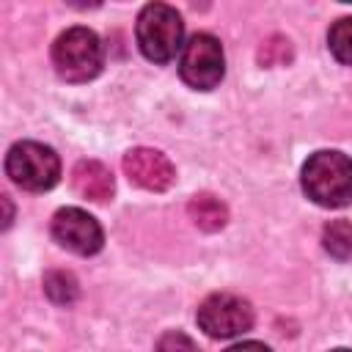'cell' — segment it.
I'll return each instance as SVG.
<instances>
[{"label": "cell", "mask_w": 352, "mask_h": 352, "mask_svg": "<svg viewBox=\"0 0 352 352\" xmlns=\"http://www.w3.org/2000/svg\"><path fill=\"white\" fill-rule=\"evenodd\" d=\"M305 195L327 209L352 204V160L341 151H316L302 165Z\"/></svg>", "instance_id": "1"}, {"label": "cell", "mask_w": 352, "mask_h": 352, "mask_svg": "<svg viewBox=\"0 0 352 352\" xmlns=\"http://www.w3.org/2000/svg\"><path fill=\"white\" fill-rule=\"evenodd\" d=\"M140 52L154 63H168L184 47V22L168 3H148L135 25Z\"/></svg>", "instance_id": "2"}, {"label": "cell", "mask_w": 352, "mask_h": 352, "mask_svg": "<svg viewBox=\"0 0 352 352\" xmlns=\"http://www.w3.org/2000/svg\"><path fill=\"white\" fill-rule=\"evenodd\" d=\"M102 60H104V52H102L99 36L88 28H69L52 44L55 72L69 82L94 80L102 69Z\"/></svg>", "instance_id": "3"}, {"label": "cell", "mask_w": 352, "mask_h": 352, "mask_svg": "<svg viewBox=\"0 0 352 352\" xmlns=\"http://www.w3.org/2000/svg\"><path fill=\"white\" fill-rule=\"evenodd\" d=\"M6 173L22 190L44 192V190L55 187V182L60 176V160L50 146L36 143V140H22L8 148Z\"/></svg>", "instance_id": "4"}, {"label": "cell", "mask_w": 352, "mask_h": 352, "mask_svg": "<svg viewBox=\"0 0 352 352\" xmlns=\"http://www.w3.org/2000/svg\"><path fill=\"white\" fill-rule=\"evenodd\" d=\"M179 74L190 88L212 91L226 74V58L220 41L212 33H195L182 47Z\"/></svg>", "instance_id": "5"}, {"label": "cell", "mask_w": 352, "mask_h": 352, "mask_svg": "<svg viewBox=\"0 0 352 352\" xmlns=\"http://www.w3.org/2000/svg\"><path fill=\"white\" fill-rule=\"evenodd\" d=\"M195 319L209 338H234L253 327V308L248 300L236 294L217 292L198 305Z\"/></svg>", "instance_id": "6"}, {"label": "cell", "mask_w": 352, "mask_h": 352, "mask_svg": "<svg viewBox=\"0 0 352 352\" xmlns=\"http://www.w3.org/2000/svg\"><path fill=\"white\" fill-rule=\"evenodd\" d=\"M52 236L58 245H63L66 250H72L77 256H94L102 250V242H104V234H102V226L96 223V217H91L88 212H82L77 206H66V209L55 212Z\"/></svg>", "instance_id": "7"}, {"label": "cell", "mask_w": 352, "mask_h": 352, "mask_svg": "<svg viewBox=\"0 0 352 352\" xmlns=\"http://www.w3.org/2000/svg\"><path fill=\"white\" fill-rule=\"evenodd\" d=\"M124 173L132 184L151 190V192H162L173 184L176 170L173 162L157 151V148H132L124 154Z\"/></svg>", "instance_id": "8"}, {"label": "cell", "mask_w": 352, "mask_h": 352, "mask_svg": "<svg viewBox=\"0 0 352 352\" xmlns=\"http://www.w3.org/2000/svg\"><path fill=\"white\" fill-rule=\"evenodd\" d=\"M72 184L74 190L88 198V201H96V204H104L113 198L116 192V182H113V173L107 165H102L99 160H80L72 170Z\"/></svg>", "instance_id": "9"}, {"label": "cell", "mask_w": 352, "mask_h": 352, "mask_svg": "<svg viewBox=\"0 0 352 352\" xmlns=\"http://www.w3.org/2000/svg\"><path fill=\"white\" fill-rule=\"evenodd\" d=\"M187 212H190V220L201 228V231H220L228 220V209L220 198L209 195V192H198L192 195V201L187 204Z\"/></svg>", "instance_id": "10"}, {"label": "cell", "mask_w": 352, "mask_h": 352, "mask_svg": "<svg viewBox=\"0 0 352 352\" xmlns=\"http://www.w3.org/2000/svg\"><path fill=\"white\" fill-rule=\"evenodd\" d=\"M44 292L58 305H69V302H74L80 297L77 278L72 272H63V270H52V272L44 275Z\"/></svg>", "instance_id": "11"}, {"label": "cell", "mask_w": 352, "mask_h": 352, "mask_svg": "<svg viewBox=\"0 0 352 352\" xmlns=\"http://www.w3.org/2000/svg\"><path fill=\"white\" fill-rule=\"evenodd\" d=\"M322 242L330 256L346 261L352 256V226L346 220H330L322 231Z\"/></svg>", "instance_id": "12"}, {"label": "cell", "mask_w": 352, "mask_h": 352, "mask_svg": "<svg viewBox=\"0 0 352 352\" xmlns=\"http://www.w3.org/2000/svg\"><path fill=\"white\" fill-rule=\"evenodd\" d=\"M327 44H330V52H333L341 63L352 66V16H344V19H338V22L330 28Z\"/></svg>", "instance_id": "13"}, {"label": "cell", "mask_w": 352, "mask_h": 352, "mask_svg": "<svg viewBox=\"0 0 352 352\" xmlns=\"http://www.w3.org/2000/svg\"><path fill=\"white\" fill-rule=\"evenodd\" d=\"M289 58H292V47H289V38H283V36L267 38L258 50V60L264 66H278V63H286Z\"/></svg>", "instance_id": "14"}, {"label": "cell", "mask_w": 352, "mask_h": 352, "mask_svg": "<svg viewBox=\"0 0 352 352\" xmlns=\"http://www.w3.org/2000/svg\"><path fill=\"white\" fill-rule=\"evenodd\" d=\"M170 344H182V346L192 349V341H190V338H184V336H165V338L160 341V346H162V349H165V346H170Z\"/></svg>", "instance_id": "15"}, {"label": "cell", "mask_w": 352, "mask_h": 352, "mask_svg": "<svg viewBox=\"0 0 352 352\" xmlns=\"http://www.w3.org/2000/svg\"><path fill=\"white\" fill-rule=\"evenodd\" d=\"M69 6H74V8H80V11H88V8H96V6H102V0H66Z\"/></svg>", "instance_id": "16"}, {"label": "cell", "mask_w": 352, "mask_h": 352, "mask_svg": "<svg viewBox=\"0 0 352 352\" xmlns=\"http://www.w3.org/2000/svg\"><path fill=\"white\" fill-rule=\"evenodd\" d=\"M341 3H352V0H341Z\"/></svg>", "instance_id": "17"}]
</instances>
